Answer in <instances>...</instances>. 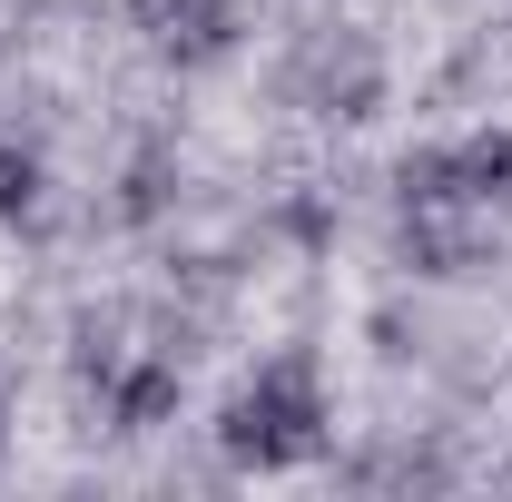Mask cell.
<instances>
[{
  "mask_svg": "<svg viewBox=\"0 0 512 502\" xmlns=\"http://www.w3.org/2000/svg\"><path fill=\"white\" fill-rule=\"evenodd\" d=\"M227 453L237 463H256V473H276V463H306L325 443V384H316V365L306 355H276V365H256L247 375V394L227 404Z\"/></svg>",
  "mask_w": 512,
  "mask_h": 502,
  "instance_id": "obj_1",
  "label": "cell"
},
{
  "mask_svg": "<svg viewBox=\"0 0 512 502\" xmlns=\"http://www.w3.org/2000/svg\"><path fill=\"white\" fill-rule=\"evenodd\" d=\"M128 30L138 40H158L178 69H207L237 50V30H247V0H128Z\"/></svg>",
  "mask_w": 512,
  "mask_h": 502,
  "instance_id": "obj_2",
  "label": "cell"
},
{
  "mask_svg": "<svg viewBox=\"0 0 512 502\" xmlns=\"http://www.w3.org/2000/svg\"><path fill=\"white\" fill-rule=\"evenodd\" d=\"M50 188V168H40V148H20V138H0V217H30Z\"/></svg>",
  "mask_w": 512,
  "mask_h": 502,
  "instance_id": "obj_3",
  "label": "cell"
},
{
  "mask_svg": "<svg viewBox=\"0 0 512 502\" xmlns=\"http://www.w3.org/2000/svg\"><path fill=\"white\" fill-rule=\"evenodd\" d=\"M0 443H10V394H0Z\"/></svg>",
  "mask_w": 512,
  "mask_h": 502,
  "instance_id": "obj_4",
  "label": "cell"
}]
</instances>
